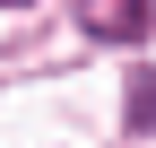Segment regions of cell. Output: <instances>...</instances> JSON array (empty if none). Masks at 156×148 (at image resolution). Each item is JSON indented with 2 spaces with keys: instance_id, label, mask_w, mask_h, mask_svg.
<instances>
[{
  "instance_id": "obj_1",
  "label": "cell",
  "mask_w": 156,
  "mask_h": 148,
  "mask_svg": "<svg viewBox=\"0 0 156 148\" xmlns=\"http://www.w3.org/2000/svg\"><path fill=\"white\" fill-rule=\"evenodd\" d=\"M156 0H78V17H87V35H104V44H139V35L156 26Z\"/></svg>"
}]
</instances>
